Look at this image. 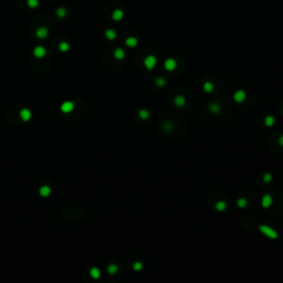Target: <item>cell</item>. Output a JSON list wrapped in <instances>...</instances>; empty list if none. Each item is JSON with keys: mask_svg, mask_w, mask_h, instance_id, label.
<instances>
[{"mask_svg": "<svg viewBox=\"0 0 283 283\" xmlns=\"http://www.w3.org/2000/svg\"><path fill=\"white\" fill-rule=\"evenodd\" d=\"M113 17H114L115 20H119V19H122V17H123V12H122L121 10H117V11H115V12H114Z\"/></svg>", "mask_w": 283, "mask_h": 283, "instance_id": "cell-25", "label": "cell"}, {"mask_svg": "<svg viewBox=\"0 0 283 283\" xmlns=\"http://www.w3.org/2000/svg\"><path fill=\"white\" fill-rule=\"evenodd\" d=\"M138 116H139V119H148L149 116H150V113L147 110H141L138 112Z\"/></svg>", "mask_w": 283, "mask_h": 283, "instance_id": "cell-13", "label": "cell"}, {"mask_svg": "<svg viewBox=\"0 0 283 283\" xmlns=\"http://www.w3.org/2000/svg\"><path fill=\"white\" fill-rule=\"evenodd\" d=\"M73 103L72 102H65L62 104V106H61V110L62 112L64 113H69V112H71V111L73 110Z\"/></svg>", "mask_w": 283, "mask_h": 283, "instance_id": "cell-8", "label": "cell"}, {"mask_svg": "<svg viewBox=\"0 0 283 283\" xmlns=\"http://www.w3.org/2000/svg\"><path fill=\"white\" fill-rule=\"evenodd\" d=\"M259 230L266 237L269 238V239H276V238L279 237V235H278V232L274 230L273 228H271V227H269V226H265V225H260L259 226Z\"/></svg>", "mask_w": 283, "mask_h": 283, "instance_id": "cell-1", "label": "cell"}, {"mask_svg": "<svg viewBox=\"0 0 283 283\" xmlns=\"http://www.w3.org/2000/svg\"><path fill=\"white\" fill-rule=\"evenodd\" d=\"M272 202H273V199H272L271 195H269V194L263 195V197L261 199V205H262L263 208H269L272 205Z\"/></svg>", "mask_w": 283, "mask_h": 283, "instance_id": "cell-5", "label": "cell"}, {"mask_svg": "<svg viewBox=\"0 0 283 283\" xmlns=\"http://www.w3.org/2000/svg\"><path fill=\"white\" fill-rule=\"evenodd\" d=\"M216 209L220 211V212H222V211H225V210L227 209V203L225 202V201L220 200V201H217V203H216Z\"/></svg>", "mask_w": 283, "mask_h": 283, "instance_id": "cell-10", "label": "cell"}, {"mask_svg": "<svg viewBox=\"0 0 283 283\" xmlns=\"http://www.w3.org/2000/svg\"><path fill=\"white\" fill-rule=\"evenodd\" d=\"M177 66V62L175 59H167L166 61L164 62V68L167 70V71H174Z\"/></svg>", "mask_w": 283, "mask_h": 283, "instance_id": "cell-4", "label": "cell"}, {"mask_svg": "<svg viewBox=\"0 0 283 283\" xmlns=\"http://www.w3.org/2000/svg\"><path fill=\"white\" fill-rule=\"evenodd\" d=\"M272 175L270 173H265L264 175H263V177H262V180L264 182V183H266V184H269V183H271L272 182Z\"/></svg>", "mask_w": 283, "mask_h": 283, "instance_id": "cell-17", "label": "cell"}, {"mask_svg": "<svg viewBox=\"0 0 283 283\" xmlns=\"http://www.w3.org/2000/svg\"><path fill=\"white\" fill-rule=\"evenodd\" d=\"M282 114H283V110H282Z\"/></svg>", "mask_w": 283, "mask_h": 283, "instance_id": "cell-29", "label": "cell"}, {"mask_svg": "<svg viewBox=\"0 0 283 283\" xmlns=\"http://www.w3.org/2000/svg\"><path fill=\"white\" fill-rule=\"evenodd\" d=\"M155 84L157 85V86H159V87H163V86H165L166 85V80H165L164 78H157L155 80Z\"/></svg>", "mask_w": 283, "mask_h": 283, "instance_id": "cell-15", "label": "cell"}, {"mask_svg": "<svg viewBox=\"0 0 283 283\" xmlns=\"http://www.w3.org/2000/svg\"><path fill=\"white\" fill-rule=\"evenodd\" d=\"M208 110L211 113H213V114H219L220 112H221V106H220V104H218V103L212 102V103L208 104Z\"/></svg>", "mask_w": 283, "mask_h": 283, "instance_id": "cell-6", "label": "cell"}, {"mask_svg": "<svg viewBox=\"0 0 283 283\" xmlns=\"http://www.w3.org/2000/svg\"><path fill=\"white\" fill-rule=\"evenodd\" d=\"M20 116H21V119H23V121H29L30 117H31V113H30V111L27 110V109H25V110L21 111V113H20Z\"/></svg>", "mask_w": 283, "mask_h": 283, "instance_id": "cell-12", "label": "cell"}, {"mask_svg": "<svg viewBox=\"0 0 283 283\" xmlns=\"http://www.w3.org/2000/svg\"><path fill=\"white\" fill-rule=\"evenodd\" d=\"M60 48H61V50H63V51H64V50H66V49H68V46H66L65 43H63V44H61V46H60Z\"/></svg>", "mask_w": 283, "mask_h": 283, "instance_id": "cell-28", "label": "cell"}, {"mask_svg": "<svg viewBox=\"0 0 283 283\" xmlns=\"http://www.w3.org/2000/svg\"><path fill=\"white\" fill-rule=\"evenodd\" d=\"M133 268H134V270H135V271H141V270L143 269V263H142V262H139V261H137V262L134 263Z\"/></svg>", "mask_w": 283, "mask_h": 283, "instance_id": "cell-24", "label": "cell"}, {"mask_svg": "<svg viewBox=\"0 0 283 283\" xmlns=\"http://www.w3.org/2000/svg\"><path fill=\"white\" fill-rule=\"evenodd\" d=\"M174 103H175L176 106L183 107V106H185V104H186V99L184 97L183 95H176L174 97Z\"/></svg>", "mask_w": 283, "mask_h": 283, "instance_id": "cell-7", "label": "cell"}, {"mask_svg": "<svg viewBox=\"0 0 283 283\" xmlns=\"http://www.w3.org/2000/svg\"><path fill=\"white\" fill-rule=\"evenodd\" d=\"M90 273H91V275L94 278V279H97V278H100V270L97 269V268H93V269H91V271H90Z\"/></svg>", "mask_w": 283, "mask_h": 283, "instance_id": "cell-18", "label": "cell"}, {"mask_svg": "<svg viewBox=\"0 0 283 283\" xmlns=\"http://www.w3.org/2000/svg\"><path fill=\"white\" fill-rule=\"evenodd\" d=\"M173 127H174L173 124H172L170 122H168V121L165 122V123H163V128H164L165 131H167V132H168V131H172Z\"/></svg>", "mask_w": 283, "mask_h": 283, "instance_id": "cell-23", "label": "cell"}, {"mask_svg": "<svg viewBox=\"0 0 283 283\" xmlns=\"http://www.w3.org/2000/svg\"><path fill=\"white\" fill-rule=\"evenodd\" d=\"M106 37L109 38V39H114V38L116 37V33L113 30H109V31H106Z\"/></svg>", "mask_w": 283, "mask_h": 283, "instance_id": "cell-26", "label": "cell"}, {"mask_svg": "<svg viewBox=\"0 0 283 283\" xmlns=\"http://www.w3.org/2000/svg\"><path fill=\"white\" fill-rule=\"evenodd\" d=\"M264 124L268 127H271V126H273L274 124H275V119H274L272 115H268V116H265L264 119Z\"/></svg>", "mask_w": 283, "mask_h": 283, "instance_id": "cell-9", "label": "cell"}, {"mask_svg": "<svg viewBox=\"0 0 283 283\" xmlns=\"http://www.w3.org/2000/svg\"><path fill=\"white\" fill-rule=\"evenodd\" d=\"M114 55H115V58H116V59L122 60V59H124L125 53H124V51H123L122 49H116V50H115V52H114Z\"/></svg>", "mask_w": 283, "mask_h": 283, "instance_id": "cell-14", "label": "cell"}, {"mask_svg": "<svg viewBox=\"0 0 283 283\" xmlns=\"http://www.w3.org/2000/svg\"><path fill=\"white\" fill-rule=\"evenodd\" d=\"M247 203H248V201H247L246 198H240V199H238V201H237V205L239 208H245L247 206Z\"/></svg>", "mask_w": 283, "mask_h": 283, "instance_id": "cell-20", "label": "cell"}, {"mask_svg": "<svg viewBox=\"0 0 283 283\" xmlns=\"http://www.w3.org/2000/svg\"><path fill=\"white\" fill-rule=\"evenodd\" d=\"M126 44L128 46H131V48L135 46L137 44V39L136 38H128L127 40H126Z\"/></svg>", "mask_w": 283, "mask_h": 283, "instance_id": "cell-16", "label": "cell"}, {"mask_svg": "<svg viewBox=\"0 0 283 283\" xmlns=\"http://www.w3.org/2000/svg\"><path fill=\"white\" fill-rule=\"evenodd\" d=\"M246 97H247V93L243 90H238L233 94V101L237 102V103H242L243 101L246 100Z\"/></svg>", "mask_w": 283, "mask_h": 283, "instance_id": "cell-3", "label": "cell"}, {"mask_svg": "<svg viewBox=\"0 0 283 283\" xmlns=\"http://www.w3.org/2000/svg\"><path fill=\"white\" fill-rule=\"evenodd\" d=\"M279 145L283 147V135H281V136L279 137Z\"/></svg>", "mask_w": 283, "mask_h": 283, "instance_id": "cell-27", "label": "cell"}, {"mask_svg": "<svg viewBox=\"0 0 283 283\" xmlns=\"http://www.w3.org/2000/svg\"><path fill=\"white\" fill-rule=\"evenodd\" d=\"M50 192H51L50 188H49V187H46V186L42 187V188H41V190H40V194H41V196H43V197H46V196H49V195H50Z\"/></svg>", "mask_w": 283, "mask_h": 283, "instance_id": "cell-19", "label": "cell"}, {"mask_svg": "<svg viewBox=\"0 0 283 283\" xmlns=\"http://www.w3.org/2000/svg\"><path fill=\"white\" fill-rule=\"evenodd\" d=\"M107 271H109V273H111V274H115L117 272V265L110 264L109 265V268H107Z\"/></svg>", "mask_w": 283, "mask_h": 283, "instance_id": "cell-22", "label": "cell"}, {"mask_svg": "<svg viewBox=\"0 0 283 283\" xmlns=\"http://www.w3.org/2000/svg\"><path fill=\"white\" fill-rule=\"evenodd\" d=\"M156 63H157V59H156L154 55H148V56L145 58V60H144V65H145V68H146L147 70H149V71H152L155 68Z\"/></svg>", "mask_w": 283, "mask_h": 283, "instance_id": "cell-2", "label": "cell"}, {"mask_svg": "<svg viewBox=\"0 0 283 283\" xmlns=\"http://www.w3.org/2000/svg\"><path fill=\"white\" fill-rule=\"evenodd\" d=\"M202 89H203V91L207 92V93H210V92L213 91V89H215V86H213V84L209 81H207V82L203 83V86H202Z\"/></svg>", "mask_w": 283, "mask_h": 283, "instance_id": "cell-11", "label": "cell"}, {"mask_svg": "<svg viewBox=\"0 0 283 283\" xmlns=\"http://www.w3.org/2000/svg\"><path fill=\"white\" fill-rule=\"evenodd\" d=\"M44 53H46V50H44L43 48H40V46H39V48H37V49L34 50V54L37 55V56H39V58H40V56H43Z\"/></svg>", "mask_w": 283, "mask_h": 283, "instance_id": "cell-21", "label": "cell"}]
</instances>
